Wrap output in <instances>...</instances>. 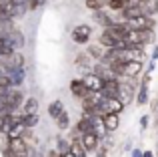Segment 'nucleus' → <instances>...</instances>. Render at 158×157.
I'll return each mask as SVG.
<instances>
[{
    "label": "nucleus",
    "mask_w": 158,
    "mask_h": 157,
    "mask_svg": "<svg viewBox=\"0 0 158 157\" xmlns=\"http://www.w3.org/2000/svg\"><path fill=\"white\" fill-rule=\"evenodd\" d=\"M108 67L116 77H136L142 73V61H114Z\"/></svg>",
    "instance_id": "obj_1"
},
{
    "label": "nucleus",
    "mask_w": 158,
    "mask_h": 157,
    "mask_svg": "<svg viewBox=\"0 0 158 157\" xmlns=\"http://www.w3.org/2000/svg\"><path fill=\"white\" fill-rule=\"evenodd\" d=\"M124 22L128 24V28H136V30H154V26H156L152 16H146V14L128 18V20H124Z\"/></svg>",
    "instance_id": "obj_2"
},
{
    "label": "nucleus",
    "mask_w": 158,
    "mask_h": 157,
    "mask_svg": "<svg viewBox=\"0 0 158 157\" xmlns=\"http://www.w3.org/2000/svg\"><path fill=\"white\" fill-rule=\"evenodd\" d=\"M0 36H4V38L12 44V48H14V51H20V48L24 47V34L18 30V28H14V26L2 30V32H0Z\"/></svg>",
    "instance_id": "obj_3"
},
{
    "label": "nucleus",
    "mask_w": 158,
    "mask_h": 157,
    "mask_svg": "<svg viewBox=\"0 0 158 157\" xmlns=\"http://www.w3.org/2000/svg\"><path fill=\"white\" fill-rule=\"evenodd\" d=\"M8 151L14 157H28V141H24L22 137L8 139Z\"/></svg>",
    "instance_id": "obj_4"
},
{
    "label": "nucleus",
    "mask_w": 158,
    "mask_h": 157,
    "mask_svg": "<svg viewBox=\"0 0 158 157\" xmlns=\"http://www.w3.org/2000/svg\"><path fill=\"white\" fill-rule=\"evenodd\" d=\"M24 67H26V61L16 51L8 56H2V61H0V69H2V71L4 69H24Z\"/></svg>",
    "instance_id": "obj_5"
},
{
    "label": "nucleus",
    "mask_w": 158,
    "mask_h": 157,
    "mask_svg": "<svg viewBox=\"0 0 158 157\" xmlns=\"http://www.w3.org/2000/svg\"><path fill=\"white\" fill-rule=\"evenodd\" d=\"M134 83L132 81H128V83H120V87H118V95H116V99H118L120 103H122L124 107L126 105H130L132 103V99H134Z\"/></svg>",
    "instance_id": "obj_6"
},
{
    "label": "nucleus",
    "mask_w": 158,
    "mask_h": 157,
    "mask_svg": "<svg viewBox=\"0 0 158 157\" xmlns=\"http://www.w3.org/2000/svg\"><path fill=\"white\" fill-rule=\"evenodd\" d=\"M2 75L6 77L8 87H18V85H22L24 78H26V71H24V69H4Z\"/></svg>",
    "instance_id": "obj_7"
},
{
    "label": "nucleus",
    "mask_w": 158,
    "mask_h": 157,
    "mask_svg": "<svg viewBox=\"0 0 158 157\" xmlns=\"http://www.w3.org/2000/svg\"><path fill=\"white\" fill-rule=\"evenodd\" d=\"M90 36H92V26H88V24H78L72 30V40L76 44H86Z\"/></svg>",
    "instance_id": "obj_8"
},
{
    "label": "nucleus",
    "mask_w": 158,
    "mask_h": 157,
    "mask_svg": "<svg viewBox=\"0 0 158 157\" xmlns=\"http://www.w3.org/2000/svg\"><path fill=\"white\" fill-rule=\"evenodd\" d=\"M92 73H94V75H96L98 78H100V81H110V78H118V77L114 75V73H112V69L108 67L106 63H102V61H100V63H96V65L92 67Z\"/></svg>",
    "instance_id": "obj_9"
},
{
    "label": "nucleus",
    "mask_w": 158,
    "mask_h": 157,
    "mask_svg": "<svg viewBox=\"0 0 158 157\" xmlns=\"http://www.w3.org/2000/svg\"><path fill=\"white\" fill-rule=\"evenodd\" d=\"M80 143H82V147L86 149V153H90V151H96V149H98V143H100V139H98L96 135L92 133V131H88V133H82V135H80Z\"/></svg>",
    "instance_id": "obj_10"
},
{
    "label": "nucleus",
    "mask_w": 158,
    "mask_h": 157,
    "mask_svg": "<svg viewBox=\"0 0 158 157\" xmlns=\"http://www.w3.org/2000/svg\"><path fill=\"white\" fill-rule=\"evenodd\" d=\"M70 93H72V97H76V99H84L90 91H88V87L84 85L82 78H74V81H70Z\"/></svg>",
    "instance_id": "obj_11"
},
{
    "label": "nucleus",
    "mask_w": 158,
    "mask_h": 157,
    "mask_svg": "<svg viewBox=\"0 0 158 157\" xmlns=\"http://www.w3.org/2000/svg\"><path fill=\"white\" fill-rule=\"evenodd\" d=\"M98 44L104 47V48H116V47H122V40L116 38L110 30H106V28H104V32L100 34V43H98Z\"/></svg>",
    "instance_id": "obj_12"
},
{
    "label": "nucleus",
    "mask_w": 158,
    "mask_h": 157,
    "mask_svg": "<svg viewBox=\"0 0 158 157\" xmlns=\"http://www.w3.org/2000/svg\"><path fill=\"white\" fill-rule=\"evenodd\" d=\"M118 78H110V81H102V87H100V93L104 97H116L118 95Z\"/></svg>",
    "instance_id": "obj_13"
},
{
    "label": "nucleus",
    "mask_w": 158,
    "mask_h": 157,
    "mask_svg": "<svg viewBox=\"0 0 158 157\" xmlns=\"http://www.w3.org/2000/svg\"><path fill=\"white\" fill-rule=\"evenodd\" d=\"M102 123H104V127H106L108 133L116 131V129H118V123H120L118 113H106V115H102Z\"/></svg>",
    "instance_id": "obj_14"
},
{
    "label": "nucleus",
    "mask_w": 158,
    "mask_h": 157,
    "mask_svg": "<svg viewBox=\"0 0 158 157\" xmlns=\"http://www.w3.org/2000/svg\"><path fill=\"white\" fill-rule=\"evenodd\" d=\"M148 83H150V75H144L142 83H140V91H138V105H146L148 103Z\"/></svg>",
    "instance_id": "obj_15"
},
{
    "label": "nucleus",
    "mask_w": 158,
    "mask_h": 157,
    "mask_svg": "<svg viewBox=\"0 0 158 157\" xmlns=\"http://www.w3.org/2000/svg\"><path fill=\"white\" fill-rule=\"evenodd\" d=\"M20 109H22V115H32L38 111V99L34 97H28L22 101V105H20Z\"/></svg>",
    "instance_id": "obj_16"
},
{
    "label": "nucleus",
    "mask_w": 158,
    "mask_h": 157,
    "mask_svg": "<svg viewBox=\"0 0 158 157\" xmlns=\"http://www.w3.org/2000/svg\"><path fill=\"white\" fill-rule=\"evenodd\" d=\"M68 153L72 155V157H86V149H84V147H82L80 139H72V141H70Z\"/></svg>",
    "instance_id": "obj_17"
},
{
    "label": "nucleus",
    "mask_w": 158,
    "mask_h": 157,
    "mask_svg": "<svg viewBox=\"0 0 158 157\" xmlns=\"http://www.w3.org/2000/svg\"><path fill=\"white\" fill-rule=\"evenodd\" d=\"M94 20H96L100 26H104V28H108L114 20H112V16L108 14V12H104V10H94Z\"/></svg>",
    "instance_id": "obj_18"
},
{
    "label": "nucleus",
    "mask_w": 158,
    "mask_h": 157,
    "mask_svg": "<svg viewBox=\"0 0 158 157\" xmlns=\"http://www.w3.org/2000/svg\"><path fill=\"white\" fill-rule=\"evenodd\" d=\"M82 81H84V85L88 87V91H100V87H102V81H100V78H98L96 75H94V73L86 75L84 78H82Z\"/></svg>",
    "instance_id": "obj_19"
},
{
    "label": "nucleus",
    "mask_w": 158,
    "mask_h": 157,
    "mask_svg": "<svg viewBox=\"0 0 158 157\" xmlns=\"http://www.w3.org/2000/svg\"><path fill=\"white\" fill-rule=\"evenodd\" d=\"M54 121H56V127H58L60 131H66V129L70 127V115L66 113V111H62V113L58 115V117L54 119Z\"/></svg>",
    "instance_id": "obj_20"
},
{
    "label": "nucleus",
    "mask_w": 158,
    "mask_h": 157,
    "mask_svg": "<svg viewBox=\"0 0 158 157\" xmlns=\"http://www.w3.org/2000/svg\"><path fill=\"white\" fill-rule=\"evenodd\" d=\"M142 10L146 16L158 14V0H146V2H142Z\"/></svg>",
    "instance_id": "obj_21"
},
{
    "label": "nucleus",
    "mask_w": 158,
    "mask_h": 157,
    "mask_svg": "<svg viewBox=\"0 0 158 157\" xmlns=\"http://www.w3.org/2000/svg\"><path fill=\"white\" fill-rule=\"evenodd\" d=\"M22 125L26 127V129H34L36 125H38V115L32 113V115H22Z\"/></svg>",
    "instance_id": "obj_22"
},
{
    "label": "nucleus",
    "mask_w": 158,
    "mask_h": 157,
    "mask_svg": "<svg viewBox=\"0 0 158 157\" xmlns=\"http://www.w3.org/2000/svg\"><path fill=\"white\" fill-rule=\"evenodd\" d=\"M64 111V105H62V101H52L50 107H48V115H50L52 119H56L58 115Z\"/></svg>",
    "instance_id": "obj_23"
},
{
    "label": "nucleus",
    "mask_w": 158,
    "mask_h": 157,
    "mask_svg": "<svg viewBox=\"0 0 158 157\" xmlns=\"http://www.w3.org/2000/svg\"><path fill=\"white\" fill-rule=\"evenodd\" d=\"M14 52V48H12V44L8 43L4 36H0V56H8Z\"/></svg>",
    "instance_id": "obj_24"
},
{
    "label": "nucleus",
    "mask_w": 158,
    "mask_h": 157,
    "mask_svg": "<svg viewBox=\"0 0 158 157\" xmlns=\"http://www.w3.org/2000/svg\"><path fill=\"white\" fill-rule=\"evenodd\" d=\"M84 4L88 10H102L106 6V0H86Z\"/></svg>",
    "instance_id": "obj_25"
},
{
    "label": "nucleus",
    "mask_w": 158,
    "mask_h": 157,
    "mask_svg": "<svg viewBox=\"0 0 158 157\" xmlns=\"http://www.w3.org/2000/svg\"><path fill=\"white\" fill-rule=\"evenodd\" d=\"M124 4H126V0H106V6L110 8V10H122L124 8Z\"/></svg>",
    "instance_id": "obj_26"
},
{
    "label": "nucleus",
    "mask_w": 158,
    "mask_h": 157,
    "mask_svg": "<svg viewBox=\"0 0 158 157\" xmlns=\"http://www.w3.org/2000/svg\"><path fill=\"white\" fill-rule=\"evenodd\" d=\"M68 147H70V143L66 141L64 137H58L56 139V151H58V153H66V151H68Z\"/></svg>",
    "instance_id": "obj_27"
},
{
    "label": "nucleus",
    "mask_w": 158,
    "mask_h": 157,
    "mask_svg": "<svg viewBox=\"0 0 158 157\" xmlns=\"http://www.w3.org/2000/svg\"><path fill=\"white\" fill-rule=\"evenodd\" d=\"M88 56H92V59H102V51H100V44H92V47H88V52H86Z\"/></svg>",
    "instance_id": "obj_28"
},
{
    "label": "nucleus",
    "mask_w": 158,
    "mask_h": 157,
    "mask_svg": "<svg viewBox=\"0 0 158 157\" xmlns=\"http://www.w3.org/2000/svg\"><path fill=\"white\" fill-rule=\"evenodd\" d=\"M76 65L78 67H90V59H88V55H86V52H82V55H78L76 56Z\"/></svg>",
    "instance_id": "obj_29"
},
{
    "label": "nucleus",
    "mask_w": 158,
    "mask_h": 157,
    "mask_svg": "<svg viewBox=\"0 0 158 157\" xmlns=\"http://www.w3.org/2000/svg\"><path fill=\"white\" fill-rule=\"evenodd\" d=\"M46 0H28V10H38L40 6H44Z\"/></svg>",
    "instance_id": "obj_30"
},
{
    "label": "nucleus",
    "mask_w": 158,
    "mask_h": 157,
    "mask_svg": "<svg viewBox=\"0 0 158 157\" xmlns=\"http://www.w3.org/2000/svg\"><path fill=\"white\" fill-rule=\"evenodd\" d=\"M148 127V115H142L140 117V129H146Z\"/></svg>",
    "instance_id": "obj_31"
},
{
    "label": "nucleus",
    "mask_w": 158,
    "mask_h": 157,
    "mask_svg": "<svg viewBox=\"0 0 158 157\" xmlns=\"http://www.w3.org/2000/svg\"><path fill=\"white\" fill-rule=\"evenodd\" d=\"M146 2V0H126V4H142Z\"/></svg>",
    "instance_id": "obj_32"
},
{
    "label": "nucleus",
    "mask_w": 158,
    "mask_h": 157,
    "mask_svg": "<svg viewBox=\"0 0 158 157\" xmlns=\"http://www.w3.org/2000/svg\"><path fill=\"white\" fill-rule=\"evenodd\" d=\"M150 61H158V47L152 51V59H150Z\"/></svg>",
    "instance_id": "obj_33"
},
{
    "label": "nucleus",
    "mask_w": 158,
    "mask_h": 157,
    "mask_svg": "<svg viewBox=\"0 0 158 157\" xmlns=\"http://www.w3.org/2000/svg\"><path fill=\"white\" fill-rule=\"evenodd\" d=\"M140 155H142V151H140V149H132V157H140Z\"/></svg>",
    "instance_id": "obj_34"
},
{
    "label": "nucleus",
    "mask_w": 158,
    "mask_h": 157,
    "mask_svg": "<svg viewBox=\"0 0 158 157\" xmlns=\"http://www.w3.org/2000/svg\"><path fill=\"white\" fill-rule=\"evenodd\" d=\"M140 157H154V153H152V151H142V155Z\"/></svg>",
    "instance_id": "obj_35"
},
{
    "label": "nucleus",
    "mask_w": 158,
    "mask_h": 157,
    "mask_svg": "<svg viewBox=\"0 0 158 157\" xmlns=\"http://www.w3.org/2000/svg\"><path fill=\"white\" fill-rule=\"evenodd\" d=\"M6 2H12V0H0V4H6Z\"/></svg>",
    "instance_id": "obj_36"
},
{
    "label": "nucleus",
    "mask_w": 158,
    "mask_h": 157,
    "mask_svg": "<svg viewBox=\"0 0 158 157\" xmlns=\"http://www.w3.org/2000/svg\"><path fill=\"white\" fill-rule=\"evenodd\" d=\"M0 73H2V69H0Z\"/></svg>",
    "instance_id": "obj_37"
}]
</instances>
